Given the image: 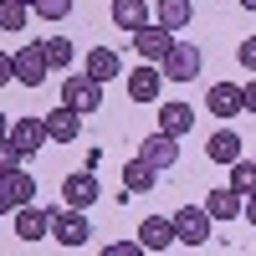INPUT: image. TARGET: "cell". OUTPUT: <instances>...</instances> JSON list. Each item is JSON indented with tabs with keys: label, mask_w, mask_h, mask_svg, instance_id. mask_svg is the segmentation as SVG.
Returning a JSON list of instances; mask_svg holds the SVG:
<instances>
[{
	"label": "cell",
	"mask_w": 256,
	"mask_h": 256,
	"mask_svg": "<svg viewBox=\"0 0 256 256\" xmlns=\"http://www.w3.org/2000/svg\"><path fill=\"white\" fill-rule=\"evenodd\" d=\"M200 67H205V56H200L195 41H174V46L164 52V62H159L164 82H195V77H200Z\"/></svg>",
	"instance_id": "6da1fadb"
},
{
	"label": "cell",
	"mask_w": 256,
	"mask_h": 256,
	"mask_svg": "<svg viewBox=\"0 0 256 256\" xmlns=\"http://www.w3.org/2000/svg\"><path fill=\"white\" fill-rule=\"evenodd\" d=\"M52 236H56L62 246H88V241H92V220H88V210L52 205Z\"/></svg>",
	"instance_id": "7a4b0ae2"
},
{
	"label": "cell",
	"mask_w": 256,
	"mask_h": 256,
	"mask_svg": "<svg viewBox=\"0 0 256 256\" xmlns=\"http://www.w3.org/2000/svg\"><path fill=\"white\" fill-rule=\"evenodd\" d=\"M10 67H16L20 88H41V82L52 77V62H46V52H41V41H26V46L10 56Z\"/></svg>",
	"instance_id": "3957f363"
},
{
	"label": "cell",
	"mask_w": 256,
	"mask_h": 256,
	"mask_svg": "<svg viewBox=\"0 0 256 256\" xmlns=\"http://www.w3.org/2000/svg\"><path fill=\"white\" fill-rule=\"evenodd\" d=\"M210 226L216 220L205 216V205H184L174 216V241L180 246H210Z\"/></svg>",
	"instance_id": "277c9868"
},
{
	"label": "cell",
	"mask_w": 256,
	"mask_h": 256,
	"mask_svg": "<svg viewBox=\"0 0 256 256\" xmlns=\"http://www.w3.org/2000/svg\"><path fill=\"white\" fill-rule=\"evenodd\" d=\"M62 102L77 108V113H98L102 108V82H92L88 72H77V77L62 82Z\"/></svg>",
	"instance_id": "5b68a950"
},
{
	"label": "cell",
	"mask_w": 256,
	"mask_h": 256,
	"mask_svg": "<svg viewBox=\"0 0 256 256\" xmlns=\"http://www.w3.org/2000/svg\"><path fill=\"white\" fill-rule=\"evenodd\" d=\"M98 195H102V184H98V174H92V169H77V174H67V180H62V205H72V210L98 205Z\"/></svg>",
	"instance_id": "8992f818"
},
{
	"label": "cell",
	"mask_w": 256,
	"mask_h": 256,
	"mask_svg": "<svg viewBox=\"0 0 256 256\" xmlns=\"http://www.w3.org/2000/svg\"><path fill=\"white\" fill-rule=\"evenodd\" d=\"M138 159L154 169V174H164L169 164H180V138H169V134H159V128H154V134L138 144Z\"/></svg>",
	"instance_id": "52a82bcc"
},
{
	"label": "cell",
	"mask_w": 256,
	"mask_h": 256,
	"mask_svg": "<svg viewBox=\"0 0 256 256\" xmlns=\"http://www.w3.org/2000/svg\"><path fill=\"white\" fill-rule=\"evenodd\" d=\"M123 82H128V98H134V102H159V92H164V72H159V62H144V67H134Z\"/></svg>",
	"instance_id": "ba28073f"
},
{
	"label": "cell",
	"mask_w": 256,
	"mask_h": 256,
	"mask_svg": "<svg viewBox=\"0 0 256 256\" xmlns=\"http://www.w3.org/2000/svg\"><path fill=\"white\" fill-rule=\"evenodd\" d=\"M205 108L216 113V118H236V113H246L241 82H210V88H205Z\"/></svg>",
	"instance_id": "9c48e42d"
},
{
	"label": "cell",
	"mask_w": 256,
	"mask_h": 256,
	"mask_svg": "<svg viewBox=\"0 0 256 256\" xmlns=\"http://www.w3.org/2000/svg\"><path fill=\"white\" fill-rule=\"evenodd\" d=\"M174 46V31H164L159 20H148V26H138L134 31V52L144 56V62H164V52Z\"/></svg>",
	"instance_id": "30bf717a"
},
{
	"label": "cell",
	"mask_w": 256,
	"mask_h": 256,
	"mask_svg": "<svg viewBox=\"0 0 256 256\" xmlns=\"http://www.w3.org/2000/svg\"><path fill=\"white\" fill-rule=\"evenodd\" d=\"M41 123H46V138H52V144H77V134H82V113L67 108V102H62V108H52Z\"/></svg>",
	"instance_id": "8fae6325"
},
{
	"label": "cell",
	"mask_w": 256,
	"mask_h": 256,
	"mask_svg": "<svg viewBox=\"0 0 256 256\" xmlns=\"http://www.w3.org/2000/svg\"><path fill=\"white\" fill-rule=\"evenodd\" d=\"M6 138L20 148V159H26V154H36V148L46 144V123H41V118H16V123L6 128Z\"/></svg>",
	"instance_id": "7c38bea8"
},
{
	"label": "cell",
	"mask_w": 256,
	"mask_h": 256,
	"mask_svg": "<svg viewBox=\"0 0 256 256\" xmlns=\"http://www.w3.org/2000/svg\"><path fill=\"white\" fill-rule=\"evenodd\" d=\"M16 236H20V241H41V236H52V210H41V205H20V210H16Z\"/></svg>",
	"instance_id": "4fadbf2b"
},
{
	"label": "cell",
	"mask_w": 256,
	"mask_h": 256,
	"mask_svg": "<svg viewBox=\"0 0 256 256\" xmlns=\"http://www.w3.org/2000/svg\"><path fill=\"white\" fill-rule=\"evenodd\" d=\"M205 159L210 164H236L241 159V134L236 128H216V134L205 138Z\"/></svg>",
	"instance_id": "5bb4252c"
},
{
	"label": "cell",
	"mask_w": 256,
	"mask_h": 256,
	"mask_svg": "<svg viewBox=\"0 0 256 256\" xmlns=\"http://www.w3.org/2000/svg\"><path fill=\"white\" fill-rule=\"evenodd\" d=\"M148 20H154V6H148V0H113V26L118 31L134 36L138 26H148Z\"/></svg>",
	"instance_id": "9a60e30c"
},
{
	"label": "cell",
	"mask_w": 256,
	"mask_h": 256,
	"mask_svg": "<svg viewBox=\"0 0 256 256\" xmlns=\"http://www.w3.org/2000/svg\"><path fill=\"white\" fill-rule=\"evenodd\" d=\"M190 128H195V108H190V102H159V134L184 138Z\"/></svg>",
	"instance_id": "2e32d148"
},
{
	"label": "cell",
	"mask_w": 256,
	"mask_h": 256,
	"mask_svg": "<svg viewBox=\"0 0 256 256\" xmlns=\"http://www.w3.org/2000/svg\"><path fill=\"white\" fill-rule=\"evenodd\" d=\"M138 246H144V251H169V246H174V220L144 216V226H138Z\"/></svg>",
	"instance_id": "e0dca14e"
},
{
	"label": "cell",
	"mask_w": 256,
	"mask_h": 256,
	"mask_svg": "<svg viewBox=\"0 0 256 256\" xmlns=\"http://www.w3.org/2000/svg\"><path fill=\"white\" fill-rule=\"evenodd\" d=\"M82 72H88L92 82H113V77H123V62H118V52H108V46H92L88 62H82Z\"/></svg>",
	"instance_id": "ac0fdd59"
},
{
	"label": "cell",
	"mask_w": 256,
	"mask_h": 256,
	"mask_svg": "<svg viewBox=\"0 0 256 256\" xmlns=\"http://www.w3.org/2000/svg\"><path fill=\"white\" fill-rule=\"evenodd\" d=\"M190 16H195V6H190V0H154V20H159L164 31H184Z\"/></svg>",
	"instance_id": "d6986e66"
},
{
	"label": "cell",
	"mask_w": 256,
	"mask_h": 256,
	"mask_svg": "<svg viewBox=\"0 0 256 256\" xmlns=\"http://www.w3.org/2000/svg\"><path fill=\"white\" fill-rule=\"evenodd\" d=\"M205 216L210 220H236L241 216V195H236V190H210V195H205Z\"/></svg>",
	"instance_id": "ffe728a7"
},
{
	"label": "cell",
	"mask_w": 256,
	"mask_h": 256,
	"mask_svg": "<svg viewBox=\"0 0 256 256\" xmlns=\"http://www.w3.org/2000/svg\"><path fill=\"white\" fill-rule=\"evenodd\" d=\"M154 180H159V174H154V169H148L138 154L123 164V190H128V195H148V190H154Z\"/></svg>",
	"instance_id": "44dd1931"
},
{
	"label": "cell",
	"mask_w": 256,
	"mask_h": 256,
	"mask_svg": "<svg viewBox=\"0 0 256 256\" xmlns=\"http://www.w3.org/2000/svg\"><path fill=\"white\" fill-rule=\"evenodd\" d=\"M6 195H10L16 210L20 205H36V180L26 174V169H16V174H6Z\"/></svg>",
	"instance_id": "7402d4cb"
},
{
	"label": "cell",
	"mask_w": 256,
	"mask_h": 256,
	"mask_svg": "<svg viewBox=\"0 0 256 256\" xmlns=\"http://www.w3.org/2000/svg\"><path fill=\"white\" fill-rule=\"evenodd\" d=\"M41 52H46V62H52V72H56V67H72V56H77V46H72V36H46V41H41Z\"/></svg>",
	"instance_id": "603a6c76"
},
{
	"label": "cell",
	"mask_w": 256,
	"mask_h": 256,
	"mask_svg": "<svg viewBox=\"0 0 256 256\" xmlns=\"http://www.w3.org/2000/svg\"><path fill=\"white\" fill-rule=\"evenodd\" d=\"M230 190H236V195H251V190H256V159H236V164H230Z\"/></svg>",
	"instance_id": "cb8c5ba5"
},
{
	"label": "cell",
	"mask_w": 256,
	"mask_h": 256,
	"mask_svg": "<svg viewBox=\"0 0 256 256\" xmlns=\"http://www.w3.org/2000/svg\"><path fill=\"white\" fill-rule=\"evenodd\" d=\"M26 16H31L26 0H0V31H20V26H26Z\"/></svg>",
	"instance_id": "d4e9b609"
},
{
	"label": "cell",
	"mask_w": 256,
	"mask_h": 256,
	"mask_svg": "<svg viewBox=\"0 0 256 256\" xmlns=\"http://www.w3.org/2000/svg\"><path fill=\"white\" fill-rule=\"evenodd\" d=\"M31 10L46 20H62V16H72V0H31Z\"/></svg>",
	"instance_id": "484cf974"
},
{
	"label": "cell",
	"mask_w": 256,
	"mask_h": 256,
	"mask_svg": "<svg viewBox=\"0 0 256 256\" xmlns=\"http://www.w3.org/2000/svg\"><path fill=\"white\" fill-rule=\"evenodd\" d=\"M16 169H20V148H16L10 138H0V180L16 174Z\"/></svg>",
	"instance_id": "4316f807"
},
{
	"label": "cell",
	"mask_w": 256,
	"mask_h": 256,
	"mask_svg": "<svg viewBox=\"0 0 256 256\" xmlns=\"http://www.w3.org/2000/svg\"><path fill=\"white\" fill-rule=\"evenodd\" d=\"M98 256H148V251H144L138 241H113V246H102Z\"/></svg>",
	"instance_id": "83f0119b"
},
{
	"label": "cell",
	"mask_w": 256,
	"mask_h": 256,
	"mask_svg": "<svg viewBox=\"0 0 256 256\" xmlns=\"http://www.w3.org/2000/svg\"><path fill=\"white\" fill-rule=\"evenodd\" d=\"M236 62H241L246 72H256V36H246L241 46H236Z\"/></svg>",
	"instance_id": "f1b7e54d"
},
{
	"label": "cell",
	"mask_w": 256,
	"mask_h": 256,
	"mask_svg": "<svg viewBox=\"0 0 256 256\" xmlns=\"http://www.w3.org/2000/svg\"><path fill=\"white\" fill-rule=\"evenodd\" d=\"M241 98H246V113H256V77L241 82Z\"/></svg>",
	"instance_id": "f546056e"
},
{
	"label": "cell",
	"mask_w": 256,
	"mask_h": 256,
	"mask_svg": "<svg viewBox=\"0 0 256 256\" xmlns=\"http://www.w3.org/2000/svg\"><path fill=\"white\" fill-rule=\"evenodd\" d=\"M241 216L256 226V190H251V195H241Z\"/></svg>",
	"instance_id": "4dcf8cb0"
},
{
	"label": "cell",
	"mask_w": 256,
	"mask_h": 256,
	"mask_svg": "<svg viewBox=\"0 0 256 256\" xmlns=\"http://www.w3.org/2000/svg\"><path fill=\"white\" fill-rule=\"evenodd\" d=\"M0 82H16V67H10V56L0 52Z\"/></svg>",
	"instance_id": "1f68e13d"
},
{
	"label": "cell",
	"mask_w": 256,
	"mask_h": 256,
	"mask_svg": "<svg viewBox=\"0 0 256 256\" xmlns=\"http://www.w3.org/2000/svg\"><path fill=\"white\" fill-rule=\"evenodd\" d=\"M6 210H16V205H10V195H6V180H0V216H6Z\"/></svg>",
	"instance_id": "d6a6232c"
},
{
	"label": "cell",
	"mask_w": 256,
	"mask_h": 256,
	"mask_svg": "<svg viewBox=\"0 0 256 256\" xmlns=\"http://www.w3.org/2000/svg\"><path fill=\"white\" fill-rule=\"evenodd\" d=\"M6 128H10V118H6V113H0V138H6Z\"/></svg>",
	"instance_id": "836d02e7"
},
{
	"label": "cell",
	"mask_w": 256,
	"mask_h": 256,
	"mask_svg": "<svg viewBox=\"0 0 256 256\" xmlns=\"http://www.w3.org/2000/svg\"><path fill=\"white\" fill-rule=\"evenodd\" d=\"M241 6H246V10H256V0H241Z\"/></svg>",
	"instance_id": "e575fe53"
},
{
	"label": "cell",
	"mask_w": 256,
	"mask_h": 256,
	"mask_svg": "<svg viewBox=\"0 0 256 256\" xmlns=\"http://www.w3.org/2000/svg\"><path fill=\"white\" fill-rule=\"evenodd\" d=\"M26 6H31V0H26Z\"/></svg>",
	"instance_id": "d590c367"
}]
</instances>
